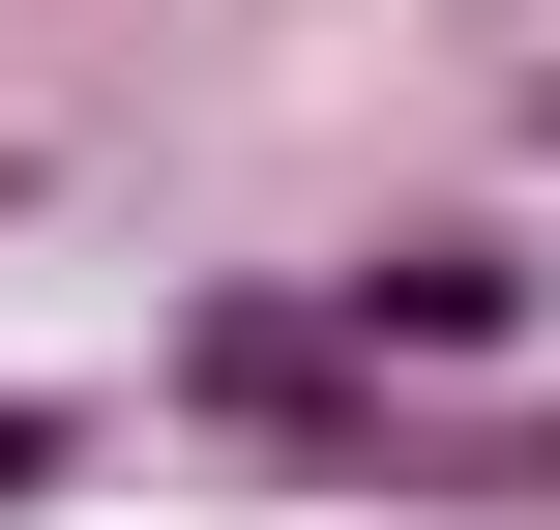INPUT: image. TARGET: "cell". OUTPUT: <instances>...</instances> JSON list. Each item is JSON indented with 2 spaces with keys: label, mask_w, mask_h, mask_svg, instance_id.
Segmentation results:
<instances>
[{
  "label": "cell",
  "mask_w": 560,
  "mask_h": 530,
  "mask_svg": "<svg viewBox=\"0 0 560 530\" xmlns=\"http://www.w3.org/2000/svg\"><path fill=\"white\" fill-rule=\"evenodd\" d=\"M354 325H384V354H502V266H472V236H413V266H354Z\"/></svg>",
  "instance_id": "6da1fadb"
},
{
  "label": "cell",
  "mask_w": 560,
  "mask_h": 530,
  "mask_svg": "<svg viewBox=\"0 0 560 530\" xmlns=\"http://www.w3.org/2000/svg\"><path fill=\"white\" fill-rule=\"evenodd\" d=\"M30 472H59V413H30V384H0V502H30Z\"/></svg>",
  "instance_id": "7a4b0ae2"
}]
</instances>
